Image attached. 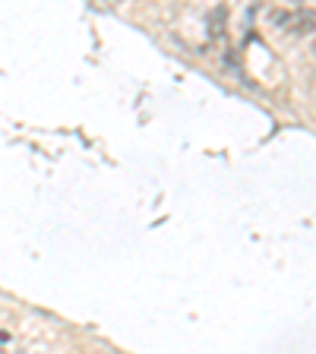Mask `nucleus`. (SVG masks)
Instances as JSON below:
<instances>
[{"label":"nucleus","instance_id":"nucleus-1","mask_svg":"<svg viewBox=\"0 0 316 354\" xmlns=\"http://www.w3.org/2000/svg\"><path fill=\"white\" fill-rule=\"evenodd\" d=\"M275 29H281L285 35H307L316 29V10L313 7H285L272 10Z\"/></svg>","mask_w":316,"mask_h":354}]
</instances>
